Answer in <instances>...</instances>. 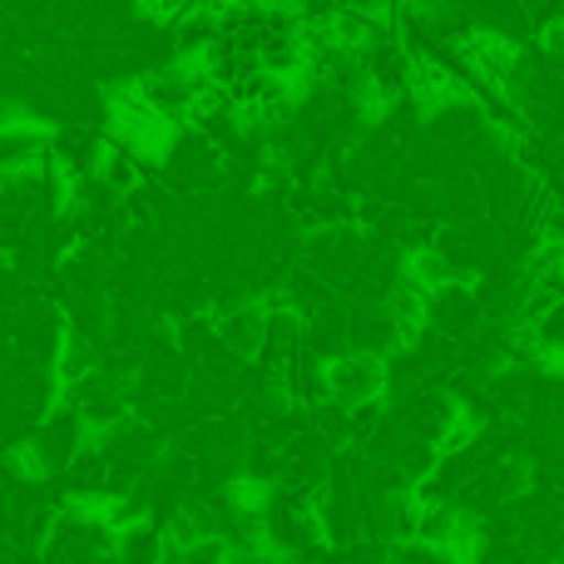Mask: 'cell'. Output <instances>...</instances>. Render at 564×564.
Instances as JSON below:
<instances>
[{"mask_svg": "<svg viewBox=\"0 0 564 564\" xmlns=\"http://www.w3.org/2000/svg\"><path fill=\"white\" fill-rule=\"evenodd\" d=\"M525 337H530V347L550 361V367L564 361V297L545 302L540 312H530V317H525Z\"/></svg>", "mask_w": 564, "mask_h": 564, "instance_id": "cell-3", "label": "cell"}, {"mask_svg": "<svg viewBox=\"0 0 564 564\" xmlns=\"http://www.w3.org/2000/svg\"><path fill=\"white\" fill-rule=\"evenodd\" d=\"M85 426H89V421L79 416L75 406H55L35 431H30V441H25V446L35 451V466L45 470V476H59V470H65L79 451H85Z\"/></svg>", "mask_w": 564, "mask_h": 564, "instance_id": "cell-2", "label": "cell"}, {"mask_svg": "<svg viewBox=\"0 0 564 564\" xmlns=\"http://www.w3.org/2000/svg\"><path fill=\"white\" fill-rule=\"evenodd\" d=\"M327 397L341 406H367V401H387V357L377 351H341L327 361Z\"/></svg>", "mask_w": 564, "mask_h": 564, "instance_id": "cell-1", "label": "cell"}]
</instances>
